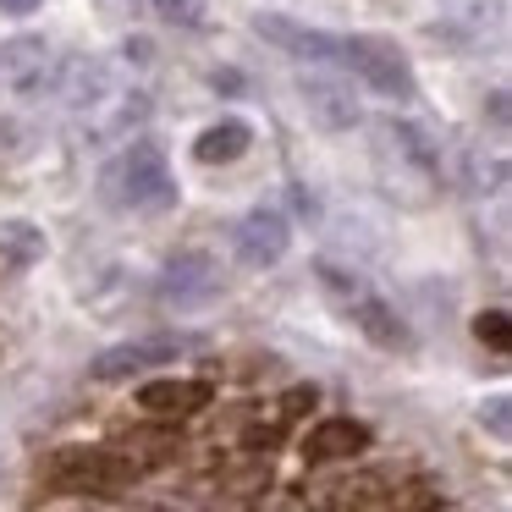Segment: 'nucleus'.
I'll return each instance as SVG.
<instances>
[{
	"label": "nucleus",
	"instance_id": "6ab92c4d",
	"mask_svg": "<svg viewBox=\"0 0 512 512\" xmlns=\"http://www.w3.org/2000/svg\"><path fill=\"white\" fill-rule=\"evenodd\" d=\"M479 419L490 424V435H496V441H507V435H512V402L507 397H490L485 408H479Z\"/></svg>",
	"mask_w": 512,
	"mask_h": 512
},
{
	"label": "nucleus",
	"instance_id": "412c9836",
	"mask_svg": "<svg viewBox=\"0 0 512 512\" xmlns=\"http://www.w3.org/2000/svg\"><path fill=\"white\" fill-rule=\"evenodd\" d=\"M45 0H0V12H12V17H34Z\"/></svg>",
	"mask_w": 512,
	"mask_h": 512
},
{
	"label": "nucleus",
	"instance_id": "6e6552de",
	"mask_svg": "<svg viewBox=\"0 0 512 512\" xmlns=\"http://www.w3.org/2000/svg\"><path fill=\"white\" fill-rule=\"evenodd\" d=\"M221 292V270H215L210 254H177L160 276V298L177 303V309H193V303H210Z\"/></svg>",
	"mask_w": 512,
	"mask_h": 512
},
{
	"label": "nucleus",
	"instance_id": "0eeeda50",
	"mask_svg": "<svg viewBox=\"0 0 512 512\" xmlns=\"http://www.w3.org/2000/svg\"><path fill=\"white\" fill-rule=\"evenodd\" d=\"M287 248H292V221L281 210H254L237 221V259L243 265L265 270L276 259H287Z\"/></svg>",
	"mask_w": 512,
	"mask_h": 512
},
{
	"label": "nucleus",
	"instance_id": "aec40b11",
	"mask_svg": "<svg viewBox=\"0 0 512 512\" xmlns=\"http://www.w3.org/2000/svg\"><path fill=\"white\" fill-rule=\"evenodd\" d=\"M215 89H221V94H243L248 83H243V72H232V67H226V72H215Z\"/></svg>",
	"mask_w": 512,
	"mask_h": 512
},
{
	"label": "nucleus",
	"instance_id": "f3484780",
	"mask_svg": "<svg viewBox=\"0 0 512 512\" xmlns=\"http://www.w3.org/2000/svg\"><path fill=\"white\" fill-rule=\"evenodd\" d=\"M474 336L490 347V353H507V347H512V314L507 309H485L474 320Z\"/></svg>",
	"mask_w": 512,
	"mask_h": 512
},
{
	"label": "nucleus",
	"instance_id": "f8f14e48",
	"mask_svg": "<svg viewBox=\"0 0 512 512\" xmlns=\"http://www.w3.org/2000/svg\"><path fill=\"white\" fill-rule=\"evenodd\" d=\"M138 408L155 419H188V413L210 408V386L204 380H149L138 391Z\"/></svg>",
	"mask_w": 512,
	"mask_h": 512
},
{
	"label": "nucleus",
	"instance_id": "39448f33",
	"mask_svg": "<svg viewBox=\"0 0 512 512\" xmlns=\"http://www.w3.org/2000/svg\"><path fill=\"white\" fill-rule=\"evenodd\" d=\"M138 457H116L105 452V446H67V452L50 457V485L61 490H105V485H122V479L138 474Z\"/></svg>",
	"mask_w": 512,
	"mask_h": 512
},
{
	"label": "nucleus",
	"instance_id": "7ed1b4c3",
	"mask_svg": "<svg viewBox=\"0 0 512 512\" xmlns=\"http://www.w3.org/2000/svg\"><path fill=\"white\" fill-rule=\"evenodd\" d=\"M320 281L336 292V303L353 314V325L380 347V353H408V347H413V336H408V325L397 320V309H391L380 292H369L364 276H353V270H336L331 259H325V265H320Z\"/></svg>",
	"mask_w": 512,
	"mask_h": 512
},
{
	"label": "nucleus",
	"instance_id": "9d476101",
	"mask_svg": "<svg viewBox=\"0 0 512 512\" xmlns=\"http://www.w3.org/2000/svg\"><path fill=\"white\" fill-rule=\"evenodd\" d=\"M50 78V45L34 34H17L0 45V83L12 94H34Z\"/></svg>",
	"mask_w": 512,
	"mask_h": 512
},
{
	"label": "nucleus",
	"instance_id": "a211bd4d",
	"mask_svg": "<svg viewBox=\"0 0 512 512\" xmlns=\"http://www.w3.org/2000/svg\"><path fill=\"white\" fill-rule=\"evenodd\" d=\"M160 23H177V28H193L204 17V0H155Z\"/></svg>",
	"mask_w": 512,
	"mask_h": 512
},
{
	"label": "nucleus",
	"instance_id": "ddd939ff",
	"mask_svg": "<svg viewBox=\"0 0 512 512\" xmlns=\"http://www.w3.org/2000/svg\"><path fill=\"white\" fill-rule=\"evenodd\" d=\"M369 446V430L358 419H320L303 441V457L309 463H336V457H353Z\"/></svg>",
	"mask_w": 512,
	"mask_h": 512
},
{
	"label": "nucleus",
	"instance_id": "f03ea898",
	"mask_svg": "<svg viewBox=\"0 0 512 512\" xmlns=\"http://www.w3.org/2000/svg\"><path fill=\"white\" fill-rule=\"evenodd\" d=\"M375 160L397 193H402V182H413V204L441 188V149L413 122H375Z\"/></svg>",
	"mask_w": 512,
	"mask_h": 512
},
{
	"label": "nucleus",
	"instance_id": "dca6fc26",
	"mask_svg": "<svg viewBox=\"0 0 512 512\" xmlns=\"http://www.w3.org/2000/svg\"><path fill=\"white\" fill-rule=\"evenodd\" d=\"M45 254L50 243L34 221H0V270H34Z\"/></svg>",
	"mask_w": 512,
	"mask_h": 512
},
{
	"label": "nucleus",
	"instance_id": "423d86ee",
	"mask_svg": "<svg viewBox=\"0 0 512 512\" xmlns=\"http://www.w3.org/2000/svg\"><path fill=\"white\" fill-rule=\"evenodd\" d=\"M188 347V336H138V342H122V347H105L100 358L89 364L94 380H133L155 364H171V358Z\"/></svg>",
	"mask_w": 512,
	"mask_h": 512
},
{
	"label": "nucleus",
	"instance_id": "20e7f679",
	"mask_svg": "<svg viewBox=\"0 0 512 512\" xmlns=\"http://www.w3.org/2000/svg\"><path fill=\"white\" fill-rule=\"evenodd\" d=\"M342 61L358 72V83H369L375 94H391V100H408L419 83H413V61L397 39H380V34H353L342 39Z\"/></svg>",
	"mask_w": 512,
	"mask_h": 512
},
{
	"label": "nucleus",
	"instance_id": "9b49d317",
	"mask_svg": "<svg viewBox=\"0 0 512 512\" xmlns=\"http://www.w3.org/2000/svg\"><path fill=\"white\" fill-rule=\"evenodd\" d=\"M441 23L485 45V39H501V28H507V0H441Z\"/></svg>",
	"mask_w": 512,
	"mask_h": 512
},
{
	"label": "nucleus",
	"instance_id": "1a4fd4ad",
	"mask_svg": "<svg viewBox=\"0 0 512 512\" xmlns=\"http://www.w3.org/2000/svg\"><path fill=\"white\" fill-rule=\"evenodd\" d=\"M254 28L270 39L276 50H287V56H298V61H342V39L336 34H325V28H303V23H292V17H254Z\"/></svg>",
	"mask_w": 512,
	"mask_h": 512
},
{
	"label": "nucleus",
	"instance_id": "4468645a",
	"mask_svg": "<svg viewBox=\"0 0 512 512\" xmlns=\"http://www.w3.org/2000/svg\"><path fill=\"white\" fill-rule=\"evenodd\" d=\"M248 144H254V127H248L243 116H221L215 127H204V133L193 138V155H199L204 166H232V160L248 155Z\"/></svg>",
	"mask_w": 512,
	"mask_h": 512
},
{
	"label": "nucleus",
	"instance_id": "f257e3e1",
	"mask_svg": "<svg viewBox=\"0 0 512 512\" xmlns=\"http://www.w3.org/2000/svg\"><path fill=\"white\" fill-rule=\"evenodd\" d=\"M105 204L116 210H133V215H160L177 204V177H171V160L160 144H127L122 155L105 166L100 177Z\"/></svg>",
	"mask_w": 512,
	"mask_h": 512
},
{
	"label": "nucleus",
	"instance_id": "2eb2a0df",
	"mask_svg": "<svg viewBox=\"0 0 512 512\" xmlns=\"http://www.w3.org/2000/svg\"><path fill=\"white\" fill-rule=\"evenodd\" d=\"M303 100H309L314 122H320L325 133H347V127L358 122V100H353V89H342V83H331V78L303 83Z\"/></svg>",
	"mask_w": 512,
	"mask_h": 512
}]
</instances>
